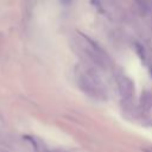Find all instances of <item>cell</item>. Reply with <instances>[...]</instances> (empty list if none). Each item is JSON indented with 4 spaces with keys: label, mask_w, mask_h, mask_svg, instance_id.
I'll use <instances>...</instances> for the list:
<instances>
[{
    "label": "cell",
    "mask_w": 152,
    "mask_h": 152,
    "mask_svg": "<svg viewBox=\"0 0 152 152\" xmlns=\"http://www.w3.org/2000/svg\"><path fill=\"white\" fill-rule=\"evenodd\" d=\"M134 2H135L138 11L142 15H145L147 12H150V2L147 0H134Z\"/></svg>",
    "instance_id": "277c9868"
},
{
    "label": "cell",
    "mask_w": 152,
    "mask_h": 152,
    "mask_svg": "<svg viewBox=\"0 0 152 152\" xmlns=\"http://www.w3.org/2000/svg\"><path fill=\"white\" fill-rule=\"evenodd\" d=\"M77 49L80 52L94 65L101 69H107L109 64V57L106 51L90 37L78 33V37L75 38Z\"/></svg>",
    "instance_id": "6da1fadb"
},
{
    "label": "cell",
    "mask_w": 152,
    "mask_h": 152,
    "mask_svg": "<svg viewBox=\"0 0 152 152\" xmlns=\"http://www.w3.org/2000/svg\"><path fill=\"white\" fill-rule=\"evenodd\" d=\"M0 152H7L6 150H0Z\"/></svg>",
    "instance_id": "52a82bcc"
},
{
    "label": "cell",
    "mask_w": 152,
    "mask_h": 152,
    "mask_svg": "<svg viewBox=\"0 0 152 152\" xmlns=\"http://www.w3.org/2000/svg\"><path fill=\"white\" fill-rule=\"evenodd\" d=\"M116 83H118V89H119V94L121 99L126 102H129L134 96L133 81L126 75H120L116 80Z\"/></svg>",
    "instance_id": "3957f363"
},
{
    "label": "cell",
    "mask_w": 152,
    "mask_h": 152,
    "mask_svg": "<svg viewBox=\"0 0 152 152\" xmlns=\"http://www.w3.org/2000/svg\"><path fill=\"white\" fill-rule=\"evenodd\" d=\"M78 87L88 94L89 96L94 99H103L104 97V90L102 87V83L97 75L94 72V70H84L77 76Z\"/></svg>",
    "instance_id": "7a4b0ae2"
},
{
    "label": "cell",
    "mask_w": 152,
    "mask_h": 152,
    "mask_svg": "<svg viewBox=\"0 0 152 152\" xmlns=\"http://www.w3.org/2000/svg\"><path fill=\"white\" fill-rule=\"evenodd\" d=\"M140 104H141V108L145 109V110H147V109L151 107V104H152V96H151V94H150L148 91H145V93L142 94Z\"/></svg>",
    "instance_id": "5b68a950"
},
{
    "label": "cell",
    "mask_w": 152,
    "mask_h": 152,
    "mask_svg": "<svg viewBox=\"0 0 152 152\" xmlns=\"http://www.w3.org/2000/svg\"><path fill=\"white\" fill-rule=\"evenodd\" d=\"M150 11H152V0H151V2H150Z\"/></svg>",
    "instance_id": "8992f818"
}]
</instances>
